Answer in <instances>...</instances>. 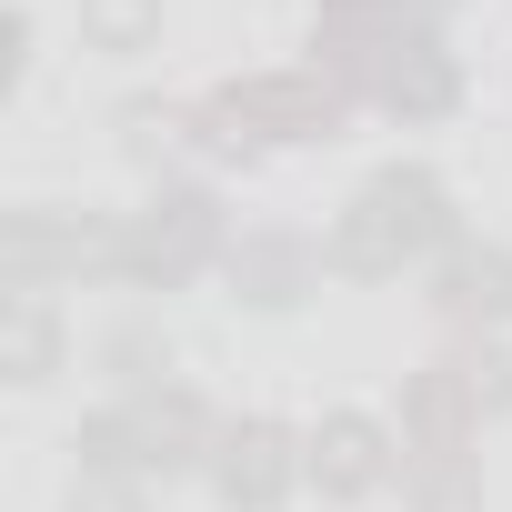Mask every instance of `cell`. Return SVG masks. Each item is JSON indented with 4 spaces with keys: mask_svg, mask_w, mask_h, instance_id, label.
Listing matches in <instances>:
<instances>
[{
    "mask_svg": "<svg viewBox=\"0 0 512 512\" xmlns=\"http://www.w3.org/2000/svg\"><path fill=\"white\" fill-rule=\"evenodd\" d=\"M0 372H11V382H51L61 372V312H51V292H0Z\"/></svg>",
    "mask_w": 512,
    "mask_h": 512,
    "instance_id": "cell-12",
    "label": "cell"
},
{
    "mask_svg": "<svg viewBox=\"0 0 512 512\" xmlns=\"http://www.w3.org/2000/svg\"><path fill=\"white\" fill-rule=\"evenodd\" d=\"M211 262H231V231H221V201L201 181H161L121 221V282H141V292H181Z\"/></svg>",
    "mask_w": 512,
    "mask_h": 512,
    "instance_id": "cell-4",
    "label": "cell"
},
{
    "mask_svg": "<svg viewBox=\"0 0 512 512\" xmlns=\"http://www.w3.org/2000/svg\"><path fill=\"white\" fill-rule=\"evenodd\" d=\"M91 272H121V221L51 211V201H21L0 221V282L11 292H61V282H91Z\"/></svg>",
    "mask_w": 512,
    "mask_h": 512,
    "instance_id": "cell-5",
    "label": "cell"
},
{
    "mask_svg": "<svg viewBox=\"0 0 512 512\" xmlns=\"http://www.w3.org/2000/svg\"><path fill=\"white\" fill-rule=\"evenodd\" d=\"M201 111L221 121V141H332L352 91L322 71H251V81H221Z\"/></svg>",
    "mask_w": 512,
    "mask_h": 512,
    "instance_id": "cell-6",
    "label": "cell"
},
{
    "mask_svg": "<svg viewBox=\"0 0 512 512\" xmlns=\"http://www.w3.org/2000/svg\"><path fill=\"white\" fill-rule=\"evenodd\" d=\"M432 302L452 332H512V251L502 241H452L432 262Z\"/></svg>",
    "mask_w": 512,
    "mask_h": 512,
    "instance_id": "cell-11",
    "label": "cell"
},
{
    "mask_svg": "<svg viewBox=\"0 0 512 512\" xmlns=\"http://www.w3.org/2000/svg\"><path fill=\"white\" fill-rule=\"evenodd\" d=\"M472 442H482V402H472L462 352H442V362H422L402 382V452L432 462V452H472Z\"/></svg>",
    "mask_w": 512,
    "mask_h": 512,
    "instance_id": "cell-9",
    "label": "cell"
},
{
    "mask_svg": "<svg viewBox=\"0 0 512 512\" xmlns=\"http://www.w3.org/2000/svg\"><path fill=\"white\" fill-rule=\"evenodd\" d=\"M292 482H312V472H302V432H292V422H272V412L221 422L211 492H221L231 512H282V502H292Z\"/></svg>",
    "mask_w": 512,
    "mask_h": 512,
    "instance_id": "cell-8",
    "label": "cell"
},
{
    "mask_svg": "<svg viewBox=\"0 0 512 512\" xmlns=\"http://www.w3.org/2000/svg\"><path fill=\"white\" fill-rule=\"evenodd\" d=\"M71 512H151V492H141V482H91V472H81V482H71Z\"/></svg>",
    "mask_w": 512,
    "mask_h": 512,
    "instance_id": "cell-17",
    "label": "cell"
},
{
    "mask_svg": "<svg viewBox=\"0 0 512 512\" xmlns=\"http://www.w3.org/2000/svg\"><path fill=\"white\" fill-rule=\"evenodd\" d=\"M452 352H462V372H472V402H482V422H502V412H512V352H502L492 332H462Z\"/></svg>",
    "mask_w": 512,
    "mask_h": 512,
    "instance_id": "cell-15",
    "label": "cell"
},
{
    "mask_svg": "<svg viewBox=\"0 0 512 512\" xmlns=\"http://www.w3.org/2000/svg\"><path fill=\"white\" fill-rule=\"evenodd\" d=\"M101 362H111L131 392H151V382H161V342H151V332H111V342H101Z\"/></svg>",
    "mask_w": 512,
    "mask_h": 512,
    "instance_id": "cell-16",
    "label": "cell"
},
{
    "mask_svg": "<svg viewBox=\"0 0 512 512\" xmlns=\"http://www.w3.org/2000/svg\"><path fill=\"white\" fill-rule=\"evenodd\" d=\"M442 251H452V191H442L422 161H392V171H372V181L342 201L322 262H332L342 282H392V272H412V262H442Z\"/></svg>",
    "mask_w": 512,
    "mask_h": 512,
    "instance_id": "cell-2",
    "label": "cell"
},
{
    "mask_svg": "<svg viewBox=\"0 0 512 512\" xmlns=\"http://www.w3.org/2000/svg\"><path fill=\"white\" fill-rule=\"evenodd\" d=\"M71 452H81L91 482H151V472L171 482V472H211L221 422L191 382H151V392H121L111 412H91L71 432Z\"/></svg>",
    "mask_w": 512,
    "mask_h": 512,
    "instance_id": "cell-3",
    "label": "cell"
},
{
    "mask_svg": "<svg viewBox=\"0 0 512 512\" xmlns=\"http://www.w3.org/2000/svg\"><path fill=\"white\" fill-rule=\"evenodd\" d=\"M81 31H91V51H141L161 31V0H81Z\"/></svg>",
    "mask_w": 512,
    "mask_h": 512,
    "instance_id": "cell-14",
    "label": "cell"
},
{
    "mask_svg": "<svg viewBox=\"0 0 512 512\" xmlns=\"http://www.w3.org/2000/svg\"><path fill=\"white\" fill-rule=\"evenodd\" d=\"M121 131H131V151H141L151 171H161V161H181L201 131L221 141V121H211V111H161V101H131V111H121Z\"/></svg>",
    "mask_w": 512,
    "mask_h": 512,
    "instance_id": "cell-13",
    "label": "cell"
},
{
    "mask_svg": "<svg viewBox=\"0 0 512 512\" xmlns=\"http://www.w3.org/2000/svg\"><path fill=\"white\" fill-rule=\"evenodd\" d=\"M302 472H312L322 502H372V492L402 482V432L382 412H322L302 432Z\"/></svg>",
    "mask_w": 512,
    "mask_h": 512,
    "instance_id": "cell-7",
    "label": "cell"
},
{
    "mask_svg": "<svg viewBox=\"0 0 512 512\" xmlns=\"http://www.w3.org/2000/svg\"><path fill=\"white\" fill-rule=\"evenodd\" d=\"M312 51H322L312 61L322 81H342L352 101H372L392 121H442L462 101V71H452L432 21H322Z\"/></svg>",
    "mask_w": 512,
    "mask_h": 512,
    "instance_id": "cell-1",
    "label": "cell"
},
{
    "mask_svg": "<svg viewBox=\"0 0 512 512\" xmlns=\"http://www.w3.org/2000/svg\"><path fill=\"white\" fill-rule=\"evenodd\" d=\"M322 272H332V262H322L302 231H241L231 262H221L231 302H251V312H292L302 292H322Z\"/></svg>",
    "mask_w": 512,
    "mask_h": 512,
    "instance_id": "cell-10",
    "label": "cell"
},
{
    "mask_svg": "<svg viewBox=\"0 0 512 512\" xmlns=\"http://www.w3.org/2000/svg\"><path fill=\"white\" fill-rule=\"evenodd\" d=\"M432 0H322V21H422Z\"/></svg>",
    "mask_w": 512,
    "mask_h": 512,
    "instance_id": "cell-19",
    "label": "cell"
},
{
    "mask_svg": "<svg viewBox=\"0 0 512 512\" xmlns=\"http://www.w3.org/2000/svg\"><path fill=\"white\" fill-rule=\"evenodd\" d=\"M21 81H31V11L0 21V91H21Z\"/></svg>",
    "mask_w": 512,
    "mask_h": 512,
    "instance_id": "cell-18",
    "label": "cell"
}]
</instances>
